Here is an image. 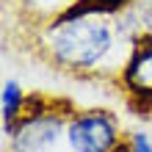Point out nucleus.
I'll return each mask as SVG.
<instances>
[{"instance_id": "obj_1", "label": "nucleus", "mask_w": 152, "mask_h": 152, "mask_svg": "<svg viewBox=\"0 0 152 152\" xmlns=\"http://www.w3.org/2000/svg\"><path fill=\"white\" fill-rule=\"evenodd\" d=\"M111 28L100 14L61 17L42 31V47L53 64L66 72H91L111 53Z\"/></svg>"}, {"instance_id": "obj_2", "label": "nucleus", "mask_w": 152, "mask_h": 152, "mask_svg": "<svg viewBox=\"0 0 152 152\" xmlns=\"http://www.w3.org/2000/svg\"><path fill=\"white\" fill-rule=\"evenodd\" d=\"M64 113L66 105H58L56 100H47L42 94L25 100L17 122L8 130L14 136V152H39L56 144L58 130L64 127Z\"/></svg>"}, {"instance_id": "obj_3", "label": "nucleus", "mask_w": 152, "mask_h": 152, "mask_svg": "<svg viewBox=\"0 0 152 152\" xmlns=\"http://www.w3.org/2000/svg\"><path fill=\"white\" fill-rule=\"evenodd\" d=\"M122 88L136 113L152 111V31L138 36L122 69Z\"/></svg>"}, {"instance_id": "obj_4", "label": "nucleus", "mask_w": 152, "mask_h": 152, "mask_svg": "<svg viewBox=\"0 0 152 152\" xmlns=\"http://www.w3.org/2000/svg\"><path fill=\"white\" fill-rule=\"evenodd\" d=\"M66 136L75 152H113L116 149V124L105 111L77 113L66 124Z\"/></svg>"}, {"instance_id": "obj_5", "label": "nucleus", "mask_w": 152, "mask_h": 152, "mask_svg": "<svg viewBox=\"0 0 152 152\" xmlns=\"http://www.w3.org/2000/svg\"><path fill=\"white\" fill-rule=\"evenodd\" d=\"M80 0H22V11L31 22L36 25H53L56 20L66 17Z\"/></svg>"}, {"instance_id": "obj_6", "label": "nucleus", "mask_w": 152, "mask_h": 152, "mask_svg": "<svg viewBox=\"0 0 152 152\" xmlns=\"http://www.w3.org/2000/svg\"><path fill=\"white\" fill-rule=\"evenodd\" d=\"M130 0H80V3L69 11L66 17H77V14H113L119 11V8H124Z\"/></svg>"}, {"instance_id": "obj_7", "label": "nucleus", "mask_w": 152, "mask_h": 152, "mask_svg": "<svg viewBox=\"0 0 152 152\" xmlns=\"http://www.w3.org/2000/svg\"><path fill=\"white\" fill-rule=\"evenodd\" d=\"M22 102L25 97L20 94V86L17 83H8L6 91H3V119H6V130H11V124L17 122V116L22 111Z\"/></svg>"}, {"instance_id": "obj_8", "label": "nucleus", "mask_w": 152, "mask_h": 152, "mask_svg": "<svg viewBox=\"0 0 152 152\" xmlns=\"http://www.w3.org/2000/svg\"><path fill=\"white\" fill-rule=\"evenodd\" d=\"M133 152H152V147H149L144 133H136V136H133Z\"/></svg>"}, {"instance_id": "obj_9", "label": "nucleus", "mask_w": 152, "mask_h": 152, "mask_svg": "<svg viewBox=\"0 0 152 152\" xmlns=\"http://www.w3.org/2000/svg\"><path fill=\"white\" fill-rule=\"evenodd\" d=\"M113 152H133V149H130V147H124V144H119V147H116Z\"/></svg>"}]
</instances>
